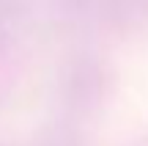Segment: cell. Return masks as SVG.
Returning a JSON list of instances; mask_svg holds the SVG:
<instances>
[{"label": "cell", "mask_w": 148, "mask_h": 146, "mask_svg": "<svg viewBox=\"0 0 148 146\" xmlns=\"http://www.w3.org/2000/svg\"><path fill=\"white\" fill-rule=\"evenodd\" d=\"M143 6H148V0H143Z\"/></svg>", "instance_id": "1"}]
</instances>
